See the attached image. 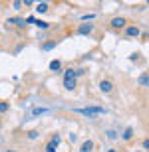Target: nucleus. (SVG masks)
Returning <instances> with one entry per match:
<instances>
[{
  "mask_svg": "<svg viewBox=\"0 0 149 152\" xmlns=\"http://www.w3.org/2000/svg\"><path fill=\"white\" fill-rule=\"evenodd\" d=\"M64 89H68V91L76 89V71L72 67L64 71Z\"/></svg>",
  "mask_w": 149,
  "mask_h": 152,
  "instance_id": "1",
  "label": "nucleus"
},
{
  "mask_svg": "<svg viewBox=\"0 0 149 152\" xmlns=\"http://www.w3.org/2000/svg\"><path fill=\"white\" fill-rule=\"evenodd\" d=\"M76 113L86 115V117L93 118L96 115H102V113H105V109H102V107H87V109H76Z\"/></svg>",
  "mask_w": 149,
  "mask_h": 152,
  "instance_id": "2",
  "label": "nucleus"
},
{
  "mask_svg": "<svg viewBox=\"0 0 149 152\" xmlns=\"http://www.w3.org/2000/svg\"><path fill=\"white\" fill-rule=\"evenodd\" d=\"M109 26H111L113 30H125L127 28V20L123 16H115V18L109 20Z\"/></svg>",
  "mask_w": 149,
  "mask_h": 152,
  "instance_id": "3",
  "label": "nucleus"
},
{
  "mask_svg": "<svg viewBox=\"0 0 149 152\" xmlns=\"http://www.w3.org/2000/svg\"><path fill=\"white\" fill-rule=\"evenodd\" d=\"M60 140H62V136H60V134H54V136H52V140L46 144V148H44V150H46V152H56Z\"/></svg>",
  "mask_w": 149,
  "mask_h": 152,
  "instance_id": "4",
  "label": "nucleus"
},
{
  "mask_svg": "<svg viewBox=\"0 0 149 152\" xmlns=\"http://www.w3.org/2000/svg\"><path fill=\"white\" fill-rule=\"evenodd\" d=\"M99 91H102V93H111V91H113V83H111L109 79H102V81H99Z\"/></svg>",
  "mask_w": 149,
  "mask_h": 152,
  "instance_id": "5",
  "label": "nucleus"
},
{
  "mask_svg": "<svg viewBox=\"0 0 149 152\" xmlns=\"http://www.w3.org/2000/svg\"><path fill=\"white\" fill-rule=\"evenodd\" d=\"M93 30V24L92 22H84V24H80V28H78V34L80 36H87L90 32Z\"/></svg>",
  "mask_w": 149,
  "mask_h": 152,
  "instance_id": "6",
  "label": "nucleus"
},
{
  "mask_svg": "<svg viewBox=\"0 0 149 152\" xmlns=\"http://www.w3.org/2000/svg\"><path fill=\"white\" fill-rule=\"evenodd\" d=\"M123 34H125V38H137L141 32H139L137 26H127V28L123 30Z\"/></svg>",
  "mask_w": 149,
  "mask_h": 152,
  "instance_id": "7",
  "label": "nucleus"
},
{
  "mask_svg": "<svg viewBox=\"0 0 149 152\" xmlns=\"http://www.w3.org/2000/svg\"><path fill=\"white\" fill-rule=\"evenodd\" d=\"M80 152H93V140H84L80 146Z\"/></svg>",
  "mask_w": 149,
  "mask_h": 152,
  "instance_id": "8",
  "label": "nucleus"
},
{
  "mask_svg": "<svg viewBox=\"0 0 149 152\" xmlns=\"http://www.w3.org/2000/svg\"><path fill=\"white\" fill-rule=\"evenodd\" d=\"M60 67H62V61H60V59H54V61H50V71L58 73V71H60Z\"/></svg>",
  "mask_w": 149,
  "mask_h": 152,
  "instance_id": "9",
  "label": "nucleus"
},
{
  "mask_svg": "<svg viewBox=\"0 0 149 152\" xmlns=\"http://www.w3.org/2000/svg\"><path fill=\"white\" fill-rule=\"evenodd\" d=\"M8 24H14V26L24 28V26H26V20H22V18H10V20H8Z\"/></svg>",
  "mask_w": 149,
  "mask_h": 152,
  "instance_id": "10",
  "label": "nucleus"
},
{
  "mask_svg": "<svg viewBox=\"0 0 149 152\" xmlns=\"http://www.w3.org/2000/svg\"><path fill=\"white\" fill-rule=\"evenodd\" d=\"M137 83L141 85V87H149V73H143L141 77L137 79Z\"/></svg>",
  "mask_w": 149,
  "mask_h": 152,
  "instance_id": "11",
  "label": "nucleus"
},
{
  "mask_svg": "<svg viewBox=\"0 0 149 152\" xmlns=\"http://www.w3.org/2000/svg\"><path fill=\"white\" fill-rule=\"evenodd\" d=\"M131 136H133V129L129 126V129H125V130H123L121 138H123V140H131Z\"/></svg>",
  "mask_w": 149,
  "mask_h": 152,
  "instance_id": "12",
  "label": "nucleus"
},
{
  "mask_svg": "<svg viewBox=\"0 0 149 152\" xmlns=\"http://www.w3.org/2000/svg\"><path fill=\"white\" fill-rule=\"evenodd\" d=\"M56 42H46V44H44V45H42V50H44V51H50V50H54V48H56Z\"/></svg>",
  "mask_w": 149,
  "mask_h": 152,
  "instance_id": "13",
  "label": "nucleus"
},
{
  "mask_svg": "<svg viewBox=\"0 0 149 152\" xmlns=\"http://www.w3.org/2000/svg\"><path fill=\"white\" fill-rule=\"evenodd\" d=\"M36 8H38V12H42V14H44V12H48V8H50V4H48V2H40V4L36 6Z\"/></svg>",
  "mask_w": 149,
  "mask_h": 152,
  "instance_id": "14",
  "label": "nucleus"
},
{
  "mask_svg": "<svg viewBox=\"0 0 149 152\" xmlns=\"http://www.w3.org/2000/svg\"><path fill=\"white\" fill-rule=\"evenodd\" d=\"M46 111H48V109H40V107H36L34 111H32V117H38V115H44Z\"/></svg>",
  "mask_w": 149,
  "mask_h": 152,
  "instance_id": "15",
  "label": "nucleus"
},
{
  "mask_svg": "<svg viewBox=\"0 0 149 152\" xmlns=\"http://www.w3.org/2000/svg\"><path fill=\"white\" fill-rule=\"evenodd\" d=\"M36 26H38V28H42V30H48V28H50V24L44 22V20H38V22H36Z\"/></svg>",
  "mask_w": 149,
  "mask_h": 152,
  "instance_id": "16",
  "label": "nucleus"
},
{
  "mask_svg": "<svg viewBox=\"0 0 149 152\" xmlns=\"http://www.w3.org/2000/svg\"><path fill=\"white\" fill-rule=\"evenodd\" d=\"M74 71H76V79L82 77V75H86V69L84 67H74Z\"/></svg>",
  "mask_w": 149,
  "mask_h": 152,
  "instance_id": "17",
  "label": "nucleus"
},
{
  "mask_svg": "<svg viewBox=\"0 0 149 152\" xmlns=\"http://www.w3.org/2000/svg\"><path fill=\"white\" fill-rule=\"evenodd\" d=\"M38 136H40V132H38V130H30V132H28V138H30V140H34V138H38Z\"/></svg>",
  "mask_w": 149,
  "mask_h": 152,
  "instance_id": "18",
  "label": "nucleus"
},
{
  "mask_svg": "<svg viewBox=\"0 0 149 152\" xmlns=\"http://www.w3.org/2000/svg\"><path fill=\"white\" fill-rule=\"evenodd\" d=\"M8 109H10V105H8L6 101H2V103H0V113H6Z\"/></svg>",
  "mask_w": 149,
  "mask_h": 152,
  "instance_id": "19",
  "label": "nucleus"
},
{
  "mask_svg": "<svg viewBox=\"0 0 149 152\" xmlns=\"http://www.w3.org/2000/svg\"><path fill=\"white\" fill-rule=\"evenodd\" d=\"M22 2H20V0H16V2H12V8H14V10H20V8H22Z\"/></svg>",
  "mask_w": 149,
  "mask_h": 152,
  "instance_id": "20",
  "label": "nucleus"
},
{
  "mask_svg": "<svg viewBox=\"0 0 149 152\" xmlns=\"http://www.w3.org/2000/svg\"><path fill=\"white\" fill-rule=\"evenodd\" d=\"M36 22H38V18H34V16L26 18V24H34V26H36Z\"/></svg>",
  "mask_w": 149,
  "mask_h": 152,
  "instance_id": "21",
  "label": "nucleus"
},
{
  "mask_svg": "<svg viewBox=\"0 0 149 152\" xmlns=\"http://www.w3.org/2000/svg\"><path fill=\"white\" fill-rule=\"evenodd\" d=\"M93 18H96V14H86V16H82V20L86 22V20H93Z\"/></svg>",
  "mask_w": 149,
  "mask_h": 152,
  "instance_id": "22",
  "label": "nucleus"
},
{
  "mask_svg": "<svg viewBox=\"0 0 149 152\" xmlns=\"http://www.w3.org/2000/svg\"><path fill=\"white\" fill-rule=\"evenodd\" d=\"M115 136H117V134H115V132H113V130H107V138H111V140H113V138H115Z\"/></svg>",
  "mask_w": 149,
  "mask_h": 152,
  "instance_id": "23",
  "label": "nucleus"
},
{
  "mask_svg": "<svg viewBox=\"0 0 149 152\" xmlns=\"http://www.w3.org/2000/svg\"><path fill=\"white\" fill-rule=\"evenodd\" d=\"M143 148H145V150H149V138H145V140H143Z\"/></svg>",
  "mask_w": 149,
  "mask_h": 152,
  "instance_id": "24",
  "label": "nucleus"
},
{
  "mask_svg": "<svg viewBox=\"0 0 149 152\" xmlns=\"http://www.w3.org/2000/svg\"><path fill=\"white\" fill-rule=\"evenodd\" d=\"M22 4H24V6H34V2H32V0H24Z\"/></svg>",
  "mask_w": 149,
  "mask_h": 152,
  "instance_id": "25",
  "label": "nucleus"
},
{
  "mask_svg": "<svg viewBox=\"0 0 149 152\" xmlns=\"http://www.w3.org/2000/svg\"><path fill=\"white\" fill-rule=\"evenodd\" d=\"M107 152H115V150H113V148H109V150H107Z\"/></svg>",
  "mask_w": 149,
  "mask_h": 152,
  "instance_id": "26",
  "label": "nucleus"
},
{
  "mask_svg": "<svg viewBox=\"0 0 149 152\" xmlns=\"http://www.w3.org/2000/svg\"><path fill=\"white\" fill-rule=\"evenodd\" d=\"M6 152H16V150H6Z\"/></svg>",
  "mask_w": 149,
  "mask_h": 152,
  "instance_id": "27",
  "label": "nucleus"
},
{
  "mask_svg": "<svg viewBox=\"0 0 149 152\" xmlns=\"http://www.w3.org/2000/svg\"><path fill=\"white\" fill-rule=\"evenodd\" d=\"M0 8H2V4H0Z\"/></svg>",
  "mask_w": 149,
  "mask_h": 152,
  "instance_id": "28",
  "label": "nucleus"
}]
</instances>
